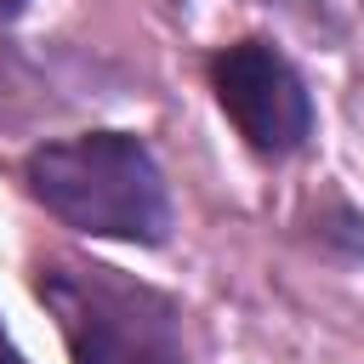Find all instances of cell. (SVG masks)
<instances>
[{
	"label": "cell",
	"instance_id": "3957f363",
	"mask_svg": "<svg viewBox=\"0 0 364 364\" xmlns=\"http://www.w3.org/2000/svg\"><path fill=\"white\" fill-rule=\"evenodd\" d=\"M210 85L222 114L239 125V136L256 154H296L313 131V97L301 74L267 46V40H239L210 63Z\"/></svg>",
	"mask_w": 364,
	"mask_h": 364
},
{
	"label": "cell",
	"instance_id": "6da1fadb",
	"mask_svg": "<svg viewBox=\"0 0 364 364\" xmlns=\"http://www.w3.org/2000/svg\"><path fill=\"white\" fill-rule=\"evenodd\" d=\"M28 193L91 239L159 245L171 228V193L154 154L125 131H91L28 154Z\"/></svg>",
	"mask_w": 364,
	"mask_h": 364
},
{
	"label": "cell",
	"instance_id": "7a4b0ae2",
	"mask_svg": "<svg viewBox=\"0 0 364 364\" xmlns=\"http://www.w3.org/2000/svg\"><path fill=\"white\" fill-rule=\"evenodd\" d=\"M40 301L57 313L74 364H188L182 313L114 267L51 262L40 267Z\"/></svg>",
	"mask_w": 364,
	"mask_h": 364
},
{
	"label": "cell",
	"instance_id": "5b68a950",
	"mask_svg": "<svg viewBox=\"0 0 364 364\" xmlns=\"http://www.w3.org/2000/svg\"><path fill=\"white\" fill-rule=\"evenodd\" d=\"M17 11H23V0H0V23H6V17H17Z\"/></svg>",
	"mask_w": 364,
	"mask_h": 364
},
{
	"label": "cell",
	"instance_id": "277c9868",
	"mask_svg": "<svg viewBox=\"0 0 364 364\" xmlns=\"http://www.w3.org/2000/svg\"><path fill=\"white\" fill-rule=\"evenodd\" d=\"M0 364H23V353H17V347H11L6 336H0Z\"/></svg>",
	"mask_w": 364,
	"mask_h": 364
}]
</instances>
